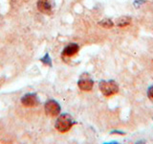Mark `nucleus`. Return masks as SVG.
<instances>
[{
	"label": "nucleus",
	"mask_w": 153,
	"mask_h": 144,
	"mask_svg": "<svg viewBox=\"0 0 153 144\" xmlns=\"http://www.w3.org/2000/svg\"><path fill=\"white\" fill-rule=\"evenodd\" d=\"M44 109L46 114L52 117L56 116L60 112V106L59 105V103L54 100H49L48 102H46Z\"/></svg>",
	"instance_id": "nucleus-3"
},
{
	"label": "nucleus",
	"mask_w": 153,
	"mask_h": 144,
	"mask_svg": "<svg viewBox=\"0 0 153 144\" xmlns=\"http://www.w3.org/2000/svg\"><path fill=\"white\" fill-rule=\"evenodd\" d=\"M79 88L83 90V91H90L91 89L93 88V86H94V82L91 80V79H80L78 83Z\"/></svg>",
	"instance_id": "nucleus-7"
},
{
	"label": "nucleus",
	"mask_w": 153,
	"mask_h": 144,
	"mask_svg": "<svg viewBox=\"0 0 153 144\" xmlns=\"http://www.w3.org/2000/svg\"><path fill=\"white\" fill-rule=\"evenodd\" d=\"M131 23V18L129 16H122L117 19L116 24L118 27H126Z\"/></svg>",
	"instance_id": "nucleus-8"
},
{
	"label": "nucleus",
	"mask_w": 153,
	"mask_h": 144,
	"mask_svg": "<svg viewBox=\"0 0 153 144\" xmlns=\"http://www.w3.org/2000/svg\"><path fill=\"white\" fill-rule=\"evenodd\" d=\"M21 103L25 107H36L38 105V98L36 94L29 93L21 98Z\"/></svg>",
	"instance_id": "nucleus-5"
},
{
	"label": "nucleus",
	"mask_w": 153,
	"mask_h": 144,
	"mask_svg": "<svg viewBox=\"0 0 153 144\" xmlns=\"http://www.w3.org/2000/svg\"><path fill=\"white\" fill-rule=\"evenodd\" d=\"M147 95H148V97H149V99L153 101V86H150V88H148Z\"/></svg>",
	"instance_id": "nucleus-10"
},
{
	"label": "nucleus",
	"mask_w": 153,
	"mask_h": 144,
	"mask_svg": "<svg viewBox=\"0 0 153 144\" xmlns=\"http://www.w3.org/2000/svg\"><path fill=\"white\" fill-rule=\"evenodd\" d=\"M74 120L69 114H62L56 122V129L59 133H66L73 127Z\"/></svg>",
	"instance_id": "nucleus-1"
},
{
	"label": "nucleus",
	"mask_w": 153,
	"mask_h": 144,
	"mask_svg": "<svg viewBox=\"0 0 153 144\" xmlns=\"http://www.w3.org/2000/svg\"><path fill=\"white\" fill-rule=\"evenodd\" d=\"M100 26H102V27H104V28L109 29V28L113 27L114 23H113V21L111 20V19L105 18V19H102V20L100 22Z\"/></svg>",
	"instance_id": "nucleus-9"
},
{
	"label": "nucleus",
	"mask_w": 153,
	"mask_h": 144,
	"mask_svg": "<svg viewBox=\"0 0 153 144\" xmlns=\"http://www.w3.org/2000/svg\"><path fill=\"white\" fill-rule=\"evenodd\" d=\"M79 47L76 43H70L69 45H67L64 48L63 52H62V56L63 57H73L79 52Z\"/></svg>",
	"instance_id": "nucleus-6"
},
{
	"label": "nucleus",
	"mask_w": 153,
	"mask_h": 144,
	"mask_svg": "<svg viewBox=\"0 0 153 144\" xmlns=\"http://www.w3.org/2000/svg\"><path fill=\"white\" fill-rule=\"evenodd\" d=\"M99 88L100 92L106 97H110L119 92V86L114 81H102Z\"/></svg>",
	"instance_id": "nucleus-2"
},
{
	"label": "nucleus",
	"mask_w": 153,
	"mask_h": 144,
	"mask_svg": "<svg viewBox=\"0 0 153 144\" xmlns=\"http://www.w3.org/2000/svg\"><path fill=\"white\" fill-rule=\"evenodd\" d=\"M37 9L42 14H50L53 12V2L52 0H38Z\"/></svg>",
	"instance_id": "nucleus-4"
}]
</instances>
